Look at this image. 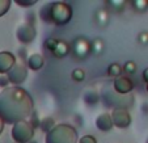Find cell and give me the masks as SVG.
<instances>
[{"label":"cell","instance_id":"cell-1","mask_svg":"<svg viewBox=\"0 0 148 143\" xmlns=\"http://www.w3.org/2000/svg\"><path fill=\"white\" fill-rule=\"evenodd\" d=\"M33 98L20 87H7L0 92V118L5 124H16L30 117Z\"/></svg>","mask_w":148,"mask_h":143},{"label":"cell","instance_id":"cell-2","mask_svg":"<svg viewBox=\"0 0 148 143\" xmlns=\"http://www.w3.org/2000/svg\"><path fill=\"white\" fill-rule=\"evenodd\" d=\"M46 143H76L77 142V131L75 127L68 124L55 125L46 134Z\"/></svg>","mask_w":148,"mask_h":143},{"label":"cell","instance_id":"cell-3","mask_svg":"<svg viewBox=\"0 0 148 143\" xmlns=\"http://www.w3.org/2000/svg\"><path fill=\"white\" fill-rule=\"evenodd\" d=\"M72 19V8L67 3L55 1L51 3V24L66 25Z\"/></svg>","mask_w":148,"mask_h":143},{"label":"cell","instance_id":"cell-4","mask_svg":"<svg viewBox=\"0 0 148 143\" xmlns=\"http://www.w3.org/2000/svg\"><path fill=\"white\" fill-rule=\"evenodd\" d=\"M12 138L14 142L17 143H29L33 139L34 135V127L30 125V122L26 120L18 121L16 124H13L12 127Z\"/></svg>","mask_w":148,"mask_h":143},{"label":"cell","instance_id":"cell-5","mask_svg":"<svg viewBox=\"0 0 148 143\" xmlns=\"http://www.w3.org/2000/svg\"><path fill=\"white\" fill-rule=\"evenodd\" d=\"M9 83L13 84V87H17L18 84L24 83L28 78V67L24 62H16L14 66L5 74Z\"/></svg>","mask_w":148,"mask_h":143},{"label":"cell","instance_id":"cell-6","mask_svg":"<svg viewBox=\"0 0 148 143\" xmlns=\"http://www.w3.org/2000/svg\"><path fill=\"white\" fill-rule=\"evenodd\" d=\"M36 36H37V30H36V28H34V25H32L30 23L21 24V25H18V28H17V30H16L17 39H18L21 43H25V45L33 42Z\"/></svg>","mask_w":148,"mask_h":143},{"label":"cell","instance_id":"cell-7","mask_svg":"<svg viewBox=\"0 0 148 143\" xmlns=\"http://www.w3.org/2000/svg\"><path fill=\"white\" fill-rule=\"evenodd\" d=\"M110 117H112L113 125L119 129H126L131 124V116H130L129 110L125 108H115L110 114Z\"/></svg>","mask_w":148,"mask_h":143},{"label":"cell","instance_id":"cell-8","mask_svg":"<svg viewBox=\"0 0 148 143\" xmlns=\"http://www.w3.org/2000/svg\"><path fill=\"white\" fill-rule=\"evenodd\" d=\"M70 51H72V54L76 58L83 59L90 53V42L84 37H79V38L73 39Z\"/></svg>","mask_w":148,"mask_h":143},{"label":"cell","instance_id":"cell-9","mask_svg":"<svg viewBox=\"0 0 148 143\" xmlns=\"http://www.w3.org/2000/svg\"><path fill=\"white\" fill-rule=\"evenodd\" d=\"M113 87H114V91L118 93V95L125 96L132 91L134 83H132V80L130 78H127V76H119V78H117L114 80Z\"/></svg>","mask_w":148,"mask_h":143},{"label":"cell","instance_id":"cell-10","mask_svg":"<svg viewBox=\"0 0 148 143\" xmlns=\"http://www.w3.org/2000/svg\"><path fill=\"white\" fill-rule=\"evenodd\" d=\"M16 62L17 60L12 53H9V51H0V74L5 75L13 67Z\"/></svg>","mask_w":148,"mask_h":143},{"label":"cell","instance_id":"cell-11","mask_svg":"<svg viewBox=\"0 0 148 143\" xmlns=\"http://www.w3.org/2000/svg\"><path fill=\"white\" fill-rule=\"evenodd\" d=\"M96 126L101 130V131H109V130L113 129V121L112 117H110L109 113H102L97 117L96 120Z\"/></svg>","mask_w":148,"mask_h":143},{"label":"cell","instance_id":"cell-12","mask_svg":"<svg viewBox=\"0 0 148 143\" xmlns=\"http://www.w3.org/2000/svg\"><path fill=\"white\" fill-rule=\"evenodd\" d=\"M43 65H45V58L41 54H32L28 58V60H26V67L33 71L41 70L43 67Z\"/></svg>","mask_w":148,"mask_h":143},{"label":"cell","instance_id":"cell-13","mask_svg":"<svg viewBox=\"0 0 148 143\" xmlns=\"http://www.w3.org/2000/svg\"><path fill=\"white\" fill-rule=\"evenodd\" d=\"M68 53H70V45H68L66 41L58 39V43H56L55 49L53 50L54 56H56V58H63V56H66Z\"/></svg>","mask_w":148,"mask_h":143},{"label":"cell","instance_id":"cell-14","mask_svg":"<svg viewBox=\"0 0 148 143\" xmlns=\"http://www.w3.org/2000/svg\"><path fill=\"white\" fill-rule=\"evenodd\" d=\"M126 4H127V1H125V0H109V1H106V7H108L106 11L114 12V13H121V12H123Z\"/></svg>","mask_w":148,"mask_h":143},{"label":"cell","instance_id":"cell-15","mask_svg":"<svg viewBox=\"0 0 148 143\" xmlns=\"http://www.w3.org/2000/svg\"><path fill=\"white\" fill-rule=\"evenodd\" d=\"M39 16H41V19L45 23L51 24V3H47L45 7H42L41 12H39Z\"/></svg>","mask_w":148,"mask_h":143},{"label":"cell","instance_id":"cell-16","mask_svg":"<svg viewBox=\"0 0 148 143\" xmlns=\"http://www.w3.org/2000/svg\"><path fill=\"white\" fill-rule=\"evenodd\" d=\"M103 47H105V43H103V41L102 39H100V38H97V39H95L92 43H90V53H93V54H101L103 51Z\"/></svg>","mask_w":148,"mask_h":143},{"label":"cell","instance_id":"cell-17","mask_svg":"<svg viewBox=\"0 0 148 143\" xmlns=\"http://www.w3.org/2000/svg\"><path fill=\"white\" fill-rule=\"evenodd\" d=\"M121 74H122V67L118 63H112V65L108 67V75L112 76V78H119Z\"/></svg>","mask_w":148,"mask_h":143},{"label":"cell","instance_id":"cell-18","mask_svg":"<svg viewBox=\"0 0 148 143\" xmlns=\"http://www.w3.org/2000/svg\"><path fill=\"white\" fill-rule=\"evenodd\" d=\"M109 20V12L106 9H100V11L96 13V23L100 24V25H105Z\"/></svg>","mask_w":148,"mask_h":143},{"label":"cell","instance_id":"cell-19","mask_svg":"<svg viewBox=\"0 0 148 143\" xmlns=\"http://www.w3.org/2000/svg\"><path fill=\"white\" fill-rule=\"evenodd\" d=\"M39 126H41V129L43 130V131L47 134L49 131H50L51 129H53L54 126H55V122H54V120L53 118H50V117H47V118H43V120L39 122Z\"/></svg>","mask_w":148,"mask_h":143},{"label":"cell","instance_id":"cell-20","mask_svg":"<svg viewBox=\"0 0 148 143\" xmlns=\"http://www.w3.org/2000/svg\"><path fill=\"white\" fill-rule=\"evenodd\" d=\"M131 6L136 12H145L148 8V0H134Z\"/></svg>","mask_w":148,"mask_h":143},{"label":"cell","instance_id":"cell-21","mask_svg":"<svg viewBox=\"0 0 148 143\" xmlns=\"http://www.w3.org/2000/svg\"><path fill=\"white\" fill-rule=\"evenodd\" d=\"M71 78H72L75 81L80 83V81H83L84 79H85V71L81 70V68H76V70L72 71V74H71Z\"/></svg>","mask_w":148,"mask_h":143},{"label":"cell","instance_id":"cell-22","mask_svg":"<svg viewBox=\"0 0 148 143\" xmlns=\"http://www.w3.org/2000/svg\"><path fill=\"white\" fill-rule=\"evenodd\" d=\"M122 71H125V72L129 74V75L135 74V71H136V65H135V62H132V60L126 62L125 66H123V68H122Z\"/></svg>","mask_w":148,"mask_h":143},{"label":"cell","instance_id":"cell-23","mask_svg":"<svg viewBox=\"0 0 148 143\" xmlns=\"http://www.w3.org/2000/svg\"><path fill=\"white\" fill-rule=\"evenodd\" d=\"M12 1L11 0H0V17L4 16L11 8Z\"/></svg>","mask_w":148,"mask_h":143},{"label":"cell","instance_id":"cell-24","mask_svg":"<svg viewBox=\"0 0 148 143\" xmlns=\"http://www.w3.org/2000/svg\"><path fill=\"white\" fill-rule=\"evenodd\" d=\"M84 100L87 101L88 104H95V102H97L98 101V95L97 92H87L85 95H84Z\"/></svg>","mask_w":148,"mask_h":143},{"label":"cell","instance_id":"cell-25","mask_svg":"<svg viewBox=\"0 0 148 143\" xmlns=\"http://www.w3.org/2000/svg\"><path fill=\"white\" fill-rule=\"evenodd\" d=\"M56 43H58V39L56 38H47L45 41V47L47 49V50H50L51 53H53V50L55 49Z\"/></svg>","mask_w":148,"mask_h":143},{"label":"cell","instance_id":"cell-26","mask_svg":"<svg viewBox=\"0 0 148 143\" xmlns=\"http://www.w3.org/2000/svg\"><path fill=\"white\" fill-rule=\"evenodd\" d=\"M14 3L21 7H32L37 4V0H14Z\"/></svg>","mask_w":148,"mask_h":143},{"label":"cell","instance_id":"cell-27","mask_svg":"<svg viewBox=\"0 0 148 143\" xmlns=\"http://www.w3.org/2000/svg\"><path fill=\"white\" fill-rule=\"evenodd\" d=\"M80 143H97V139L93 135H84L80 139Z\"/></svg>","mask_w":148,"mask_h":143},{"label":"cell","instance_id":"cell-28","mask_svg":"<svg viewBox=\"0 0 148 143\" xmlns=\"http://www.w3.org/2000/svg\"><path fill=\"white\" fill-rule=\"evenodd\" d=\"M139 41L143 45L148 43V32H142V33L139 34Z\"/></svg>","mask_w":148,"mask_h":143},{"label":"cell","instance_id":"cell-29","mask_svg":"<svg viewBox=\"0 0 148 143\" xmlns=\"http://www.w3.org/2000/svg\"><path fill=\"white\" fill-rule=\"evenodd\" d=\"M9 84V80L7 78V75H0V87L3 88H7Z\"/></svg>","mask_w":148,"mask_h":143},{"label":"cell","instance_id":"cell-30","mask_svg":"<svg viewBox=\"0 0 148 143\" xmlns=\"http://www.w3.org/2000/svg\"><path fill=\"white\" fill-rule=\"evenodd\" d=\"M30 117H32V120L29 121V122H30V125H32V126H33V127L39 126V121H38V118H37V116L32 113V114H30Z\"/></svg>","mask_w":148,"mask_h":143},{"label":"cell","instance_id":"cell-31","mask_svg":"<svg viewBox=\"0 0 148 143\" xmlns=\"http://www.w3.org/2000/svg\"><path fill=\"white\" fill-rule=\"evenodd\" d=\"M143 80L148 84V68H145V70L143 71Z\"/></svg>","mask_w":148,"mask_h":143},{"label":"cell","instance_id":"cell-32","mask_svg":"<svg viewBox=\"0 0 148 143\" xmlns=\"http://www.w3.org/2000/svg\"><path fill=\"white\" fill-rule=\"evenodd\" d=\"M4 126H5V122H4L1 118H0V134L3 133V130H4Z\"/></svg>","mask_w":148,"mask_h":143},{"label":"cell","instance_id":"cell-33","mask_svg":"<svg viewBox=\"0 0 148 143\" xmlns=\"http://www.w3.org/2000/svg\"><path fill=\"white\" fill-rule=\"evenodd\" d=\"M147 91H148V84H147Z\"/></svg>","mask_w":148,"mask_h":143},{"label":"cell","instance_id":"cell-34","mask_svg":"<svg viewBox=\"0 0 148 143\" xmlns=\"http://www.w3.org/2000/svg\"><path fill=\"white\" fill-rule=\"evenodd\" d=\"M145 143H148V139H147V142H145Z\"/></svg>","mask_w":148,"mask_h":143}]
</instances>
